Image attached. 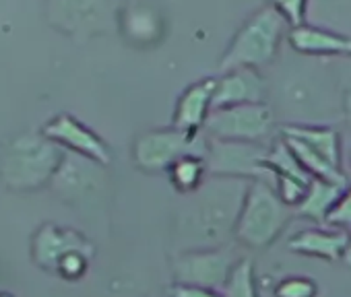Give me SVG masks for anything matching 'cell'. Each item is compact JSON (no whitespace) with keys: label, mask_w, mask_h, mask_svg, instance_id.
Wrapping results in <instances>:
<instances>
[{"label":"cell","mask_w":351,"mask_h":297,"mask_svg":"<svg viewBox=\"0 0 351 297\" xmlns=\"http://www.w3.org/2000/svg\"><path fill=\"white\" fill-rule=\"evenodd\" d=\"M167 295L169 297H223V291L201 287V285H189V283H171Z\"/></svg>","instance_id":"cell-26"},{"label":"cell","mask_w":351,"mask_h":297,"mask_svg":"<svg viewBox=\"0 0 351 297\" xmlns=\"http://www.w3.org/2000/svg\"><path fill=\"white\" fill-rule=\"evenodd\" d=\"M277 116L269 103H246L213 109L205 132L217 140L234 142H269L275 132Z\"/></svg>","instance_id":"cell-8"},{"label":"cell","mask_w":351,"mask_h":297,"mask_svg":"<svg viewBox=\"0 0 351 297\" xmlns=\"http://www.w3.org/2000/svg\"><path fill=\"white\" fill-rule=\"evenodd\" d=\"M75 250L95 254L93 244L85 235H81L79 231H73V229L58 227L54 223L42 225L36 231L34 240H32V256H34V262L40 268H44V270H54L56 272L58 262L69 252H75Z\"/></svg>","instance_id":"cell-13"},{"label":"cell","mask_w":351,"mask_h":297,"mask_svg":"<svg viewBox=\"0 0 351 297\" xmlns=\"http://www.w3.org/2000/svg\"><path fill=\"white\" fill-rule=\"evenodd\" d=\"M273 297H318V283L306 274H289L275 285Z\"/></svg>","instance_id":"cell-22"},{"label":"cell","mask_w":351,"mask_h":297,"mask_svg":"<svg viewBox=\"0 0 351 297\" xmlns=\"http://www.w3.org/2000/svg\"><path fill=\"white\" fill-rule=\"evenodd\" d=\"M269 93L275 116H285V124H324L343 116L339 77L326 64H291L277 75Z\"/></svg>","instance_id":"cell-2"},{"label":"cell","mask_w":351,"mask_h":297,"mask_svg":"<svg viewBox=\"0 0 351 297\" xmlns=\"http://www.w3.org/2000/svg\"><path fill=\"white\" fill-rule=\"evenodd\" d=\"M50 142L58 144L64 153L89 159L97 166H110L112 153L108 142L87 124L77 120L71 114H56L52 116L40 132Z\"/></svg>","instance_id":"cell-10"},{"label":"cell","mask_w":351,"mask_h":297,"mask_svg":"<svg viewBox=\"0 0 351 297\" xmlns=\"http://www.w3.org/2000/svg\"><path fill=\"white\" fill-rule=\"evenodd\" d=\"M349 166H351V151H349Z\"/></svg>","instance_id":"cell-30"},{"label":"cell","mask_w":351,"mask_h":297,"mask_svg":"<svg viewBox=\"0 0 351 297\" xmlns=\"http://www.w3.org/2000/svg\"><path fill=\"white\" fill-rule=\"evenodd\" d=\"M347 248V231L335 227H310L289 237L287 250L300 256L320 258L326 262H343Z\"/></svg>","instance_id":"cell-16"},{"label":"cell","mask_w":351,"mask_h":297,"mask_svg":"<svg viewBox=\"0 0 351 297\" xmlns=\"http://www.w3.org/2000/svg\"><path fill=\"white\" fill-rule=\"evenodd\" d=\"M343 262L351 268V231H347V248H345V254H343Z\"/></svg>","instance_id":"cell-28"},{"label":"cell","mask_w":351,"mask_h":297,"mask_svg":"<svg viewBox=\"0 0 351 297\" xmlns=\"http://www.w3.org/2000/svg\"><path fill=\"white\" fill-rule=\"evenodd\" d=\"M248 186L246 180L209 176L197 192L184 196L173 217V254L236 242V225Z\"/></svg>","instance_id":"cell-1"},{"label":"cell","mask_w":351,"mask_h":297,"mask_svg":"<svg viewBox=\"0 0 351 297\" xmlns=\"http://www.w3.org/2000/svg\"><path fill=\"white\" fill-rule=\"evenodd\" d=\"M287 27V21L271 5L261 7L234 34L219 60V70L226 73L232 68H261L273 64L283 36L289 34Z\"/></svg>","instance_id":"cell-4"},{"label":"cell","mask_w":351,"mask_h":297,"mask_svg":"<svg viewBox=\"0 0 351 297\" xmlns=\"http://www.w3.org/2000/svg\"><path fill=\"white\" fill-rule=\"evenodd\" d=\"M269 83L258 68H232L215 79L213 109L246 105V103H267Z\"/></svg>","instance_id":"cell-12"},{"label":"cell","mask_w":351,"mask_h":297,"mask_svg":"<svg viewBox=\"0 0 351 297\" xmlns=\"http://www.w3.org/2000/svg\"><path fill=\"white\" fill-rule=\"evenodd\" d=\"M0 297H13V295H5V293H0Z\"/></svg>","instance_id":"cell-29"},{"label":"cell","mask_w":351,"mask_h":297,"mask_svg":"<svg viewBox=\"0 0 351 297\" xmlns=\"http://www.w3.org/2000/svg\"><path fill=\"white\" fill-rule=\"evenodd\" d=\"M167 178H169L171 188L182 196L197 192L209 180V168H207L205 155L189 153L180 157L167 170Z\"/></svg>","instance_id":"cell-20"},{"label":"cell","mask_w":351,"mask_h":297,"mask_svg":"<svg viewBox=\"0 0 351 297\" xmlns=\"http://www.w3.org/2000/svg\"><path fill=\"white\" fill-rule=\"evenodd\" d=\"M293 209L281 201L271 182H250L238 225L236 244L248 250L271 248L291 221Z\"/></svg>","instance_id":"cell-5"},{"label":"cell","mask_w":351,"mask_h":297,"mask_svg":"<svg viewBox=\"0 0 351 297\" xmlns=\"http://www.w3.org/2000/svg\"><path fill=\"white\" fill-rule=\"evenodd\" d=\"M64 151L36 132H21L0 151V182L13 192H34L52 184Z\"/></svg>","instance_id":"cell-3"},{"label":"cell","mask_w":351,"mask_h":297,"mask_svg":"<svg viewBox=\"0 0 351 297\" xmlns=\"http://www.w3.org/2000/svg\"><path fill=\"white\" fill-rule=\"evenodd\" d=\"M265 168L271 174L273 186L281 201L289 205L291 209L298 207V203L304 198L306 188L310 184V174L302 168L298 157L289 148V144L283 140V136L271 140L269 151L265 157Z\"/></svg>","instance_id":"cell-11"},{"label":"cell","mask_w":351,"mask_h":297,"mask_svg":"<svg viewBox=\"0 0 351 297\" xmlns=\"http://www.w3.org/2000/svg\"><path fill=\"white\" fill-rule=\"evenodd\" d=\"M289 48L306 58H351V36L316 25H298L287 34Z\"/></svg>","instance_id":"cell-14"},{"label":"cell","mask_w":351,"mask_h":297,"mask_svg":"<svg viewBox=\"0 0 351 297\" xmlns=\"http://www.w3.org/2000/svg\"><path fill=\"white\" fill-rule=\"evenodd\" d=\"M347 186L328 182V180H320V178H312L304 198L298 203V207L293 209V213L302 219L314 221L318 225H324L326 215L330 213V209L335 207V203L339 201V196L343 194Z\"/></svg>","instance_id":"cell-19"},{"label":"cell","mask_w":351,"mask_h":297,"mask_svg":"<svg viewBox=\"0 0 351 297\" xmlns=\"http://www.w3.org/2000/svg\"><path fill=\"white\" fill-rule=\"evenodd\" d=\"M271 142H234L217 140L209 136L207 168L209 176L238 178L246 182H271V174L265 168V157Z\"/></svg>","instance_id":"cell-9"},{"label":"cell","mask_w":351,"mask_h":297,"mask_svg":"<svg viewBox=\"0 0 351 297\" xmlns=\"http://www.w3.org/2000/svg\"><path fill=\"white\" fill-rule=\"evenodd\" d=\"M215 79H203L189 85L176 101L171 126L189 134L205 132V124L213 112Z\"/></svg>","instance_id":"cell-15"},{"label":"cell","mask_w":351,"mask_h":297,"mask_svg":"<svg viewBox=\"0 0 351 297\" xmlns=\"http://www.w3.org/2000/svg\"><path fill=\"white\" fill-rule=\"evenodd\" d=\"M269 5L287 21L289 29L306 23V5H308V0H269Z\"/></svg>","instance_id":"cell-25"},{"label":"cell","mask_w":351,"mask_h":297,"mask_svg":"<svg viewBox=\"0 0 351 297\" xmlns=\"http://www.w3.org/2000/svg\"><path fill=\"white\" fill-rule=\"evenodd\" d=\"M223 297H261L254 262L250 258H242L234 268L228 285L223 287Z\"/></svg>","instance_id":"cell-21"},{"label":"cell","mask_w":351,"mask_h":297,"mask_svg":"<svg viewBox=\"0 0 351 297\" xmlns=\"http://www.w3.org/2000/svg\"><path fill=\"white\" fill-rule=\"evenodd\" d=\"M281 136L306 144L314 153L324 157L328 164L341 168L343 146H341V134L335 126L330 124H283Z\"/></svg>","instance_id":"cell-17"},{"label":"cell","mask_w":351,"mask_h":297,"mask_svg":"<svg viewBox=\"0 0 351 297\" xmlns=\"http://www.w3.org/2000/svg\"><path fill=\"white\" fill-rule=\"evenodd\" d=\"M242 258L244 256H240L232 244L221 248L176 252L171 254V276L173 283H189L223 291Z\"/></svg>","instance_id":"cell-7"},{"label":"cell","mask_w":351,"mask_h":297,"mask_svg":"<svg viewBox=\"0 0 351 297\" xmlns=\"http://www.w3.org/2000/svg\"><path fill=\"white\" fill-rule=\"evenodd\" d=\"M207 132L189 134L178 128H155L138 134L132 142V162L145 174H167V170L189 153L207 155Z\"/></svg>","instance_id":"cell-6"},{"label":"cell","mask_w":351,"mask_h":297,"mask_svg":"<svg viewBox=\"0 0 351 297\" xmlns=\"http://www.w3.org/2000/svg\"><path fill=\"white\" fill-rule=\"evenodd\" d=\"M324 225L341 229V231H351V186L343 190V194L339 196V201L326 215Z\"/></svg>","instance_id":"cell-24"},{"label":"cell","mask_w":351,"mask_h":297,"mask_svg":"<svg viewBox=\"0 0 351 297\" xmlns=\"http://www.w3.org/2000/svg\"><path fill=\"white\" fill-rule=\"evenodd\" d=\"M118 25L122 36L134 46H151L163 36V19L153 5L130 3L120 11Z\"/></svg>","instance_id":"cell-18"},{"label":"cell","mask_w":351,"mask_h":297,"mask_svg":"<svg viewBox=\"0 0 351 297\" xmlns=\"http://www.w3.org/2000/svg\"><path fill=\"white\" fill-rule=\"evenodd\" d=\"M91 256H93V254L81 252V250L69 252V254L58 262L56 272H58L62 279H66V281H79V279L87 272Z\"/></svg>","instance_id":"cell-23"},{"label":"cell","mask_w":351,"mask_h":297,"mask_svg":"<svg viewBox=\"0 0 351 297\" xmlns=\"http://www.w3.org/2000/svg\"><path fill=\"white\" fill-rule=\"evenodd\" d=\"M339 85H341V95H343V118L347 120L351 128V64L349 66H339L337 68Z\"/></svg>","instance_id":"cell-27"}]
</instances>
